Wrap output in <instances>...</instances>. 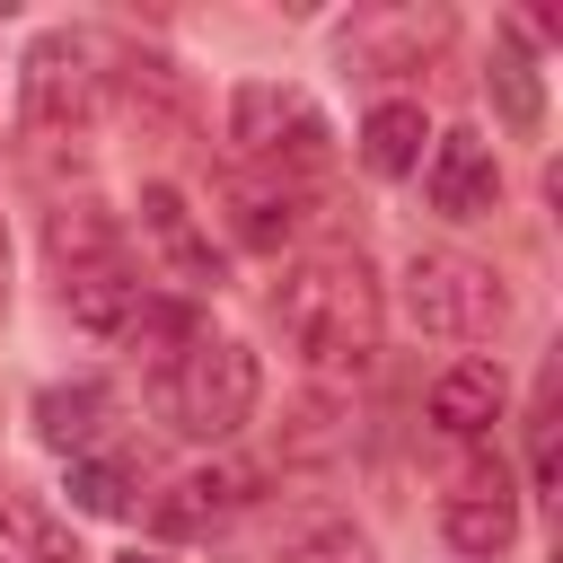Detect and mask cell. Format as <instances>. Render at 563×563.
Returning <instances> with one entry per match:
<instances>
[{"instance_id": "cell-1", "label": "cell", "mask_w": 563, "mask_h": 563, "mask_svg": "<svg viewBox=\"0 0 563 563\" xmlns=\"http://www.w3.org/2000/svg\"><path fill=\"white\" fill-rule=\"evenodd\" d=\"M273 325L282 343L317 369V378H361L378 361V334H387V299H378V273L361 246H325V255H299L273 290Z\"/></svg>"}, {"instance_id": "cell-2", "label": "cell", "mask_w": 563, "mask_h": 563, "mask_svg": "<svg viewBox=\"0 0 563 563\" xmlns=\"http://www.w3.org/2000/svg\"><path fill=\"white\" fill-rule=\"evenodd\" d=\"M255 396H264V369H255V352L238 334H194L158 369V413L185 440H238L255 422Z\"/></svg>"}, {"instance_id": "cell-3", "label": "cell", "mask_w": 563, "mask_h": 563, "mask_svg": "<svg viewBox=\"0 0 563 563\" xmlns=\"http://www.w3.org/2000/svg\"><path fill=\"white\" fill-rule=\"evenodd\" d=\"M229 141H238V167H264V176H299V167H325L334 150V123L308 88L290 79H238L229 97Z\"/></svg>"}, {"instance_id": "cell-4", "label": "cell", "mask_w": 563, "mask_h": 563, "mask_svg": "<svg viewBox=\"0 0 563 563\" xmlns=\"http://www.w3.org/2000/svg\"><path fill=\"white\" fill-rule=\"evenodd\" d=\"M405 317L431 334V343H493L510 325V290L493 264L475 255H449V246H422L405 264Z\"/></svg>"}, {"instance_id": "cell-5", "label": "cell", "mask_w": 563, "mask_h": 563, "mask_svg": "<svg viewBox=\"0 0 563 563\" xmlns=\"http://www.w3.org/2000/svg\"><path fill=\"white\" fill-rule=\"evenodd\" d=\"M88 114H97V44L70 26L35 35L18 62V132L53 150V141H79Z\"/></svg>"}, {"instance_id": "cell-6", "label": "cell", "mask_w": 563, "mask_h": 563, "mask_svg": "<svg viewBox=\"0 0 563 563\" xmlns=\"http://www.w3.org/2000/svg\"><path fill=\"white\" fill-rule=\"evenodd\" d=\"M440 35H449L440 9H352V18L334 26V53H343V70H361V79H396V70H422V62L440 53Z\"/></svg>"}, {"instance_id": "cell-7", "label": "cell", "mask_w": 563, "mask_h": 563, "mask_svg": "<svg viewBox=\"0 0 563 563\" xmlns=\"http://www.w3.org/2000/svg\"><path fill=\"white\" fill-rule=\"evenodd\" d=\"M211 202H220L229 238H238V246H255V255H282V246H290V238L308 229V194H299V176L229 167V176L211 185Z\"/></svg>"}, {"instance_id": "cell-8", "label": "cell", "mask_w": 563, "mask_h": 563, "mask_svg": "<svg viewBox=\"0 0 563 563\" xmlns=\"http://www.w3.org/2000/svg\"><path fill=\"white\" fill-rule=\"evenodd\" d=\"M422 202H431L440 220H493V211H501V158H493V141L440 132L431 158H422Z\"/></svg>"}, {"instance_id": "cell-9", "label": "cell", "mask_w": 563, "mask_h": 563, "mask_svg": "<svg viewBox=\"0 0 563 563\" xmlns=\"http://www.w3.org/2000/svg\"><path fill=\"white\" fill-rule=\"evenodd\" d=\"M440 537H449L466 563L510 554V545H519V484H510L501 466H475V475L440 501Z\"/></svg>"}, {"instance_id": "cell-10", "label": "cell", "mask_w": 563, "mask_h": 563, "mask_svg": "<svg viewBox=\"0 0 563 563\" xmlns=\"http://www.w3.org/2000/svg\"><path fill=\"white\" fill-rule=\"evenodd\" d=\"M141 238H150V255H158V273H167L176 290H220V246H211V229L185 211L176 185H141Z\"/></svg>"}, {"instance_id": "cell-11", "label": "cell", "mask_w": 563, "mask_h": 563, "mask_svg": "<svg viewBox=\"0 0 563 563\" xmlns=\"http://www.w3.org/2000/svg\"><path fill=\"white\" fill-rule=\"evenodd\" d=\"M255 466H194V475H176L158 501H150V528L158 537H211V528H229L246 501H255Z\"/></svg>"}, {"instance_id": "cell-12", "label": "cell", "mask_w": 563, "mask_h": 563, "mask_svg": "<svg viewBox=\"0 0 563 563\" xmlns=\"http://www.w3.org/2000/svg\"><path fill=\"white\" fill-rule=\"evenodd\" d=\"M501 413H510L501 361H449V369L431 378V431H449V440H493Z\"/></svg>"}, {"instance_id": "cell-13", "label": "cell", "mask_w": 563, "mask_h": 563, "mask_svg": "<svg viewBox=\"0 0 563 563\" xmlns=\"http://www.w3.org/2000/svg\"><path fill=\"white\" fill-rule=\"evenodd\" d=\"M62 308H70L88 334H123V325L141 317V273H132V255H97V264L62 273Z\"/></svg>"}, {"instance_id": "cell-14", "label": "cell", "mask_w": 563, "mask_h": 563, "mask_svg": "<svg viewBox=\"0 0 563 563\" xmlns=\"http://www.w3.org/2000/svg\"><path fill=\"white\" fill-rule=\"evenodd\" d=\"M114 79H123V106H132L141 123H167V132H185V123H194V88H185V70H176L167 53L132 44V53L114 62Z\"/></svg>"}, {"instance_id": "cell-15", "label": "cell", "mask_w": 563, "mask_h": 563, "mask_svg": "<svg viewBox=\"0 0 563 563\" xmlns=\"http://www.w3.org/2000/svg\"><path fill=\"white\" fill-rule=\"evenodd\" d=\"M106 422H114V396H106L97 378L35 396V431H44V449H62V457H88V449L106 440Z\"/></svg>"}, {"instance_id": "cell-16", "label": "cell", "mask_w": 563, "mask_h": 563, "mask_svg": "<svg viewBox=\"0 0 563 563\" xmlns=\"http://www.w3.org/2000/svg\"><path fill=\"white\" fill-rule=\"evenodd\" d=\"M273 563H378V545L352 510H299L273 545Z\"/></svg>"}, {"instance_id": "cell-17", "label": "cell", "mask_w": 563, "mask_h": 563, "mask_svg": "<svg viewBox=\"0 0 563 563\" xmlns=\"http://www.w3.org/2000/svg\"><path fill=\"white\" fill-rule=\"evenodd\" d=\"M422 141H431L422 106H413V97H387V106H369V123H361V167H369V176H413V167H422Z\"/></svg>"}, {"instance_id": "cell-18", "label": "cell", "mask_w": 563, "mask_h": 563, "mask_svg": "<svg viewBox=\"0 0 563 563\" xmlns=\"http://www.w3.org/2000/svg\"><path fill=\"white\" fill-rule=\"evenodd\" d=\"M70 510H88V519H132V510H141V466H132L123 449L70 457Z\"/></svg>"}, {"instance_id": "cell-19", "label": "cell", "mask_w": 563, "mask_h": 563, "mask_svg": "<svg viewBox=\"0 0 563 563\" xmlns=\"http://www.w3.org/2000/svg\"><path fill=\"white\" fill-rule=\"evenodd\" d=\"M0 563H79V537L44 501H0Z\"/></svg>"}, {"instance_id": "cell-20", "label": "cell", "mask_w": 563, "mask_h": 563, "mask_svg": "<svg viewBox=\"0 0 563 563\" xmlns=\"http://www.w3.org/2000/svg\"><path fill=\"white\" fill-rule=\"evenodd\" d=\"M44 246H53V273H79V264H97V255H123V238H114V220H106L97 202H62L53 229H44Z\"/></svg>"}, {"instance_id": "cell-21", "label": "cell", "mask_w": 563, "mask_h": 563, "mask_svg": "<svg viewBox=\"0 0 563 563\" xmlns=\"http://www.w3.org/2000/svg\"><path fill=\"white\" fill-rule=\"evenodd\" d=\"M352 440V405L343 396H299L282 413V457H334Z\"/></svg>"}, {"instance_id": "cell-22", "label": "cell", "mask_w": 563, "mask_h": 563, "mask_svg": "<svg viewBox=\"0 0 563 563\" xmlns=\"http://www.w3.org/2000/svg\"><path fill=\"white\" fill-rule=\"evenodd\" d=\"M484 88H493V106H501V123H510V132H537V123H545V88H537V62H528L519 44H501V53H493Z\"/></svg>"}, {"instance_id": "cell-23", "label": "cell", "mask_w": 563, "mask_h": 563, "mask_svg": "<svg viewBox=\"0 0 563 563\" xmlns=\"http://www.w3.org/2000/svg\"><path fill=\"white\" fill-rule=\"evenodd\" d=\"M528 475L554 484V396H537V413H528Z\"/></svg>"}, {"instance_id": "cell-24", "label": "cell", "mask_w": 563, "mask_h": 563, "mask_svg": "<svg viewBox=\"0 0 563 563\" xmlns=\"http://www.w3.org/2000/svg\"><path fill=\"white\" fill-rule=\"evenodd\" d=\"M114 563H167V554H141V545H132V554H114Z\"/></svg>"}, {"instance_id": "cell-25", "label": "cell", "mask_w": 563, "mask_h": 563, "mask_svg": "<svg viewBox=\"0 0 563 563\" xmlns=\"http://www.w3.org/2000/svg\"><path fill=\"white\" fill-rule=\"evenodd\" d=\"M0 238H9V229H0Z\"/></svg>"}]
</instances>
